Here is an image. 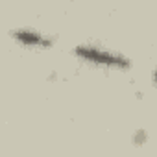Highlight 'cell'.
<instances>
[{
	"label": "cell",
	"instance_id": "obj_1",
	"mask_svg": "<svg viewBox=\"0 0 157 157\" xmlns=\"http://www.w3.org/2000/svg\"><path fill=\"white\" fill-rule=\"evenodd\" d=\"M72 54L83 63H89V65L100 67V68H107V70H128L131 67V61L126 54H122L111 46L93 43V41L76 44L72 48Z\"/></svg>",
	"mask_w": 157,
	"mask_h": 157
},
{
	"label": "cell",
	"instance_id": "obj_2",
	"mask_svg": "<svg viewBox=\"0 0 157 157\" xmlns=\"http://www.w3.org/2000/svg\"><path fill=\"white\" fill-rule=\"evenodd\" d=\"M11 39L19 43L21 46L26 48H35V50H46L56 44V37L44 30L32 28V26H21L11 30Z\"/></svg>",
	"mask_w": 157,
	"mask_h": 157
}]
</instances>
